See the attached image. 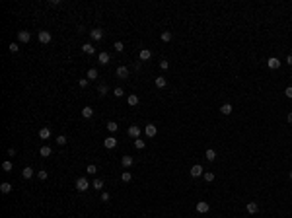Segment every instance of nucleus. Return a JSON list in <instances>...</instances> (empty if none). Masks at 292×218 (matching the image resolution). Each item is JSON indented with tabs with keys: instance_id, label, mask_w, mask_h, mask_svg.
Returning <instances> with one entry per match:
<instances>
[{
	"instance_id": "obj_46",
	"label": "nucleus",
	"mask_w": 292,
	"mask_h": 218,
	"mask_svg": "<svg viewBox=\"0 0 292 218\" xmlns=\"http://www.w3.org/2000/svg\"><path fill=\"white\" fill-rule=\"evenodd\" d=\"M286 63H288L290 66H292V55H288V57H286Z\"/></svg>"
},
{
	"instance_id": "obj_32",
	"label": "nucleus",
	"mask_w": 292,
	"mask_h": 218,
	"mask_svg": "<svg viewBox=\"0 0 292 218\" xmlns=\"http://www.w3.org/2000/svg\"><path fill=\"white\" fill-rule=\"evenodd\" d=\"M86 171H88L90 175H94V173H96V171H97V166H96V164H90V166L86 167Z\"/></svg>"
},
{
	"instance_id": "obj_5",
	"label": "nucleus",
	"mask_w": 292,
	"mask_h": 218,
	"mask_svg": "<svg viewBox=\"0 0 292 218\" xmlns=\"http://www.w3.org/2000/svg\"><path fill=\"white\" fill-rule=\"evenodd\" d=\"M127 133H129V137H133L134 140H137V138L140 137V127H137V125H131V127H129V130H127Z\"/></svg>"
},
{
	"instance_id": "obj_22",
	"label": "nucleus",
	"mask_w": 292,
	"mask_h": 218,
	"mask_svg": "<svg viewBox=\"0 0 292 218\" xmlns=\"http://www.w3.org/2000/svg\"><path fill=\"white\" fill-rule=\"evenodd\" d=\"M156 86H158V88H166V86H168V80L164 76H158V78H156Z\"/></svg>"
},
{
	"instance_id": "obj_43",
	"label": "nucleus",
	"mask_w": 292,
	"mask_h": 218,
	"mask_svg": "<svg viewBox=\"0 0 292 218\" xmlns=\"http://www.w3.org/2000/svg\"><path fill=\"white\" fill-rule=\"evenodd\" d=\"M101 201H103V203H107V201H109V193H107V191L101 193Z\"/></svg>"
},
{
	"instance_id": "obj_19",
	"label": "nucleus",
	"mask_w": 292,
	"mask_h": 218,
	"mask_svg": "<svg viewBox=\"0 0 292 218\" xmlns=\"http://www.w3.org/2000/svg\"><path fill=\"white\" fill-rule=\"evenodd\" d=\"M0 191L4 193V195H8V193L12 191V183H8V181H4L2 185H0Z\"/></svg>"
},
{
	"instance_id": "obj_11",
	"label": "nucleus",
	"mask_w": 292,
	"mask_h": 218,
	"mask_svg": "<svg viewBox=\"0 0 292 218\" xmlns=\"http://www.w3.org/2000/svg\"><path fill=\"white\" fill-rule=\"evenodd\" d=\"M29 39H31L29 31H18V41H20V43H27Z\"/></svg>"
},
{
	"instance_id": "obj_45",
	"label": "nucleus",
	"mask_w": 292,
	"mask_h": 218,
	"mask_svg": "<svg viewBox=\"0 0 292 218\" xmlns=\"http://www.w3.org/2000/svg\"><path fill=\"white\" fill-rule=\"evenodd\" d=\"M8 156H16V150H14V148H8Z\"/></svg>"
},
{
	"instance_id": "obj_38",
	"label": "nucleus",
	"mask_w": 292,
	"mask_h": 218,
	"mask_svg": "<svg viewBox=\"0 0 292 218\" xmlns=\"http://www.w3.org/2000/svg\"><path fill=\"white\" fill-rule=\"evenodd\" d=\"M123 94H125V92H123V88H115L113 90V96L115 97H123Z\"/></svg>"
},
{
	"instance_id": "obj_16",
	"label": "nucleus",
	"mask_w": 292,
	"mask_h": 218,
	"mask_svg": "<svg viewBox=\"0 0 292 218\" xmlns=\"http://www.w3.org/2000/svg\"><path fill=\"white\" fill-rule=\"evenodd\" d=\"M204 158H207L208 162H214V160H216V152L212 150V148H208V150L204 152Z\"/></svg>"
},
{
	"instance_id": "obj_47",
	"label": "nucleus",
	"mask_w": 292,
	"mask_h": 218,
	"mask_svg": "<svg viewBox=\"0 0 292 218\" xmlns=\"http://www.w3.org/2000/svg\"><path fill=\"white\" fill-rule=\"evenodd\" d=\"M286 119H288V123H292V113H288V117H286Z\"/></svg>"
},
{
	"instance_id": "obj_24",
	"label": "nucleus",
	"mask_w": 292,
	"mask_h": 218,
	"mask_svg": "<svg viewBox=\"0 0 292 218\" xmlns=\"http://www.w3.org/2000/svg\"><path fill=\"white\" fill-rule=\"evenodd\" d=\"M131 179H133V175H131V171H123V173H121V181H123V183H129Z\"/></svg>"
},
{
	"instance_id": "obj_48",
	"label": "nucleus",
	"mask_w": 292,
	"mask_h": 218,
	"mask_svg": "<svg viewBox=\"0 0 292 218\" xmlns=\"http://www.w3.org/2000/svg\"><path fill=\"white\" fill-rule=\"evenodd\" d=\"M290 179H292V171H290Z\"/></svg>"
},
{
	"instance_id": "obj_36",
	"label": "nucleus",
	"mask_w": 292,
	"mask_h": 218,
	"mask_svg": "<svg viewBox=\"0 0 292 218\" xmlns=\"http://www.w3.org/2000/svg\"><path fill=\"white\" fill-rule=\"evenodd\" d=\"M113 47H115V51H117V53H123V49H125V45H123L121 41H117V43H115Z\"/></svg>"
},
{
	"instance_id": "obj_42",
	"label": "nucleus",
	"mask_w": 292,
	"mask_h": 218,
	"mask_svg": "<svg viewBox=\"0 0 292 218\" xmlns=\"http://www.w3.org/2000/svg\"><path fill=\"white\" fill-rule=\"evenodd\" d=\"M168 66H170L168 60H162V63H160V68H162V70H168Z\"/></svg>"
},
{
	"instance_id": "obj_40",
	"label": "nucleus",
	"mask_w": 292,
	"mask_h": 218,
	"mask_svg": "<svg viewBox=\"0 0 292 218\" xmlns=\"http://www.w3.org/2000/svg\"><path fill=\"white\" fill-rule=\"evenodd\" d=\"M284 96L288 97V100H292V86H288V88L284 90Z\"/></svg>"
},
{
	"instance_id": "obj_10",
	"label": "nucleus",
	"mask_w": 292,
	"mask_h": 218,
	"mask_svg": "<svg viewBox=\"0 0 292 218\" xmlns=\"http://www.w3.org/2000/svg\"><path fill=\"white\" fill-rule=\"evenodd\" d=\"M211 210V207H208V203H197V212H201V214H207V212Z\"/></svg>"
},
{
	"instance_id": "obj_31",
	"label": "nucleus",
	"mask_w": 292,
	"mask_h": 218,
	"mask_svg": "<svg viewBox=\"0 0 292 218\" xmlns=\"http://www.w3.org/2000/svg\"><path fill=\"white\" fill-rule=\"evenodd\" d=\"M66 140H68V138H66V137H64V134H59V137H57V144H59V146H63V144H66Z\"/></svg>"
},
{
	"instance_id": "obj_41",
	"label": "nucleus",
	"mask_w": 292,
	"mask_h": 218,
	"mask_svg": "<svg viewBox=\"0 0 292 218\" xmlns=\"http://www.w3.org/2000/svg\"><path fill=\"white\" fill-rule=\"evenodd\" d=\"M8 49H10V53H16V51H18V43H10V47H8Z\"/></svg>"
},
{
	"instance_id": "obj_15",
	"label": "nucleus",
	"mask_w": 292,
	"mask_h": 218,
	"mask_svg": "<svg viewBox=\"0 0 292 218\" xmlns=\"http://www.w3.org/2000/svg\"><path fill=\"white\" fill-rule=\"evenodd\" d=\"M121 166L123 167H131V166H133V156H123V158H121Z\"/></svg>"
},
{
	"instance_id": "obj_44",
	"label": "nucleus",
	"mask_w": 292,
	"mask_h": 218,
	"mask_svg": "<svg viewBox=\"0 0 292 218\" xmlns=\"http://www.w3.org/2000/svg\"><path fill=\"white\" fill-rule=\"evenodd\" d=\"M78 84H80V88H86V86H88V78H82Z\"/></svg>"
},
{
	"instance_id": "obj_7",
	"label": "nucleus",
	"mask_w": 292,
	"mask_h": 218,
	"mask_svg": "<svg viewBox=\"0 0 292 218\" xmlns=\"http://www.w3.org/2000/svg\"><path fill=\"white\" fill-rule=\"evenodd\" d=\"M203 166H201V164H195V166L191 167V171H189V173H191V177H199V175H203Z\"/></svg>"
},
{
	"instance_id": "obj_2",
	"label": "nucleus",
	"mask_w": 292,
	"mask_h": 218,
	"mask_svg": "<svg viewBox=\"0 0 292 218\" xmlns=\"http://www.w3.org/2000/svg\"><path fill=\"white\" fill-rule=\"evenodd\" d=\"M144 133H146L148 138H154L156 134H158V129H156V125H152V123H150V125L144 127Z\"/></svg>"
},
{
	"instance_id": "obj_18",
	"label": "nucleus",
	"mask_w": 292,
	"mask_h": 218,
	"mask_svg": "<svg viewBox=\"0 0 292 218\" xmlns=\"http://www.w3.org/2000/svg\"><path fill=\"white\" fill-rule=\"evenodd\" d=\"M51 146H41V150H39V154L43 156V158H49V156H51Z\"/></svg>"
},
{
	"instance_id": "obj_25",
	"label": "nucleus",
	"mask_w": 292,
	"mask_h": 218,
	"mask_svg": "<svg viewBox=\"0 0 292 218\" xmlns=\"http://www.w3.org/2000/svg\"><path fill=\"white\" fill-rule=\"evenodd\" d=\"M92 187L96 189V191H101V189H103V181H101V179H94Z\"/></svg>"
},
{
	"instance_id": "obj_12",
	"label": "nucleus",
	"mask_w": 292,
	"mask_h": 218,
	"mask_svg": "<svg viewBox=\"0 0 292 218\" xmlns=\"http://www.w3.org/2000/svg\"><path fill=\"white\" fill-rule=\"evenodd\" d=\"M245 210H247L249 214H255V212L259 210V204H257V203H253V201H251V203H247V204H245Z\"/></svg>"
},
{
	"instance_id": "obj_39",
	"label": "nucleus",
	"mask_w": 292,
	"mask_h": 218,
	"mask_svg": "<svg viewBox=\"0 0 292 218\" xmlns=\"http://www.w3.org/2000/svg\"><path fill=\"white\" fill-rule=\"evenodd\" d=\"M204 181H214V173H212V171H207V173H204Z\"/></svg>"
},
{
	"instance_id": "obj_30",
	"label": "nucleus",
	"mask_w": 292,
	"mask_h": 218,
	"mask_svg": "<svg viewBox=\"0 0 292 218\" xmlns=\"http://www.w3.org/2000/svg\"><path fill=\"white\" fill-rule=\"evenodd\" d=\"M117 129H119V127H117V123H115V121H109L107 123V130H109V133H115Z\"/></svg>"
},
{
	"instance_id": "obj_37",
	"label": "nucleus",
	"mask_w": 292,
	"mask_h": 218,
	"mask_svg": "<svg viewBox=\"0 0 292 218\" xmlns=\"http://www.w3.org/2000/svg\"><path fill=\"white\" fill-rule=\"evenodd\" d=\"M97 90H100V94H101V96H105V94H107V92H109V88H107V84H101V86H100V88H97Z\"/></svg>"
},
{
	"instance_id": "obj_33",
	"label": "nucleus",
	"mask_w": 292,
	"mask_h": 218,
	"mask_svg": "<svg viewBox=\"0 0 292 218\" xmlns=\"http://www.w3.org/2000/svg\"><path fill=\"white\" fill-rule=\"evenodd\" d=\"M88 78H90V80H96V78H97V70H96V68H90V70H88Z\"/></svg>"
},
{
	"instance_id": "obj_17",
	"label": "nucleus",
	"mask_w": 292,
	"mask_h": 218,
	"mask_svg": "<svg viewBox=\"0 0 292 218\" xmlns=\"http://www.w3.org/2000/svg\"><path fill=\"white\" fill-rule=\"evenodd\" d=\"M22 177H23V179H31V177H33V170H31V167H23Z\"/></svg>"
},
{
	"instance_id": "obj_20",
	"label": "nucleus",
	"mask_w": 292,
	"mask_h": 218,
	"mask_svg": "<svg viewBox=\"0 0 292 218\" xmlns=\"http://www.w3.org/2000/svg\"><path fill=\"white\" fill-rule=\"evenodd\" d=\"M127 101H129V105H133V107H134V105H138V101H140V100H138V96H137V94H131V96H129V100H127Z\"/></svg>"
},
{
	"instance_id": "obj_8",
	"label": "nucleus",
	"mask_w": 292,
	"mask_h": 218,
	"mask_svg": "<svg viewBox=\"0 0 292 218\" xmlns=\"http://www.w3.org/2000/svg\"><path fill=\"white\" fill-rule=\"evenodd\" d=\"M103 146L107 148V150H113V148L117 146V138H115V137H107V138L103 140Z\"/></svg>"
},
{
	"instance_id": "obj_34",
	"label": "nucleus",
	"mask_w": 292,
	"mask_h": 218,
	"mask_svg": "<svg viewBox=\"0 0 292 218\" xmlns=\"http://www.w3.org/2000/svg\"><path fill=\"white\" fill-rule=\"evenodd\" d=\"M160 37H162V41H166V43H168V41L171 39V31H162V35H160Z\"/></svg>"
},
{
	"instance_id": "obj_9",
	"label": "nucleus",
	"mask_w": 292,
	"mask_h": 218,
	"mask_svg": "<svg viewBox=\"0 0 292 218\" xmlns=\"http://www.w3.org/2000/svg\"><path fill=\"white\" fill-rule=\"evenodd\" d=\"M267 66H269V68H271V70H277V68H278V66H281V60H278V59H277V57H271V59H269V60H267Z\"/></svg>"
},
{
	"instance_id": "obj_13",
	"label": "nucleus",
	"mask_w": 292,
	"mask_h": 218,
	"mask_svg": "<svg viewBox=\"0 0 292 218\" xmlns=\"http://www.w3.org/2000/svg\"><path fill=\"white\" fill-rule=\"evenodd\" d=\"M117 76L121 78V80L129 78V68H127V66H119V68H117Z\"/></svg>"
},
{
	"instance_id": "obj_14",
	"label": "nucleus",
	"mask_w": 292,
	"mask_h": 218,
	"mask_svg": "<svg viewBox=\"0 0 292 218\" xmlns=\"http://www.w3.org/2000/svg\"><path fill=\"white\" fill-rule=\"evenodd\" d=\"M39 138H43V140H47V138H51V129H47V127H43V129H39Z\"/></svg>"
},
{
	"instance_id": "obj_23",
	"label": "nucleus",
	"mask_w": 292,
	"mask_h": 218,
	"mask_svg": "<svg viewBox=\"0 0 292 218\" xmlns=\"http://www.w3.org/2000/svg\"><path fill=\"white\" fill-rule=\"evenodd\" d=\"M220 113L222 115H230V113H232V105H230V103H224L220 107Z\"/></svg>"
},
{
	"instance_id": "obj_1",
	"label": "nucleus",
	"mask_w": 292,
	"mask_h": 218,
	"mask_svg": "<svg viewBox=\"0 0 292 218\" xmlns=\"http://www.w3.org/2000/svg\"><path fill=\"white\" fill-rule=\"evenodd\" d=\"M76 189H78V191H88V189H90V181L86 177H78L76 179Z\"/></svg>"
},
{
	"instance_id": "obj_3",
	"label": "nucleus",
	"mask_w": 292,
	"mask_h": 218,
	"mask_svg": "<svg viewBox=\"0 0 292 218\" xmlns=\"http://www.w3.org/2000/svg\"><path fill=\"white\" fill-rule=\"evenodd\" d=\"M37 39H39L41 43H51V33L45 31V29H41L39 33H37Z\"/></svg>"
},
{
	"instance_id": "obj_6",
	"label": "nucleus",
	"mask_w": 292,
	"mask_h": 218,
	"mask_svg": "<svg viewBox=\"0 0 292 218\" xmlns=\"http://www.w3.org/2000/svg\"><path fill=\"white\" fill-rule=\"evenodd\" d=\"M97 59H100V64H103V66H105V64H109V60H111V55H109L107 51H101L100 55H97Z\"/></svg>"
},
{
	"instance_id": "obj_21",
	"label": "nucleus",
	"mask_w": 292,
	"mask_h": 218,
	"mask_svg": "<svg viewBox=\"0 0 292 218\" xmlns=\"http://www.w3.org/2000/svg\"><path fill=\"white\" fill-rule=\"evenodd\" d=\"M82 51H84L86 55H94V53H96V49H94L90 43H86V45H82Z\"/></svg>"
},
{
	"instance_id": "obj_26",
	"label": "nucleus",
	"mask_w": 292,
	"mask_h": 218,
	"mask_svg": "<svg viewBox=\"0 0 292 218\" xmlns=\"http://www.w3.org/2000/svg\"><path fill=\"white\" fill-rule=\"evenodd\" d=\"M92 115H94V109H92V107H84V109H82V117L90 119Z\"/></svg>"
},
{
	"instance_id": "obj_29",
	"label": "nucleus",
	"mask_w": 292,
	"mask_h": 218,
	"mask_svg": "<svg viewBox=\"0 0 292 218\" xmlns=\"http://www.w3.org/2000/svg\"><path fill=\"white\" fill-rule=\"evenodd\" d=\"M144 146H146L144 140H140V138H137V140H134V148H137V150H142Z\"/></svg>"
},
{
	"instance_id": "obj_28",
	"label": "nucleus",
	"mask_w": 292,
	"mask_h": 218,
	"mask_svg": "<svg viewBox=\"0 0 292 218\" xmlns=\"http://www.w3.org/2000/svg\"><path fill=\"white\" fill-rule=\"evenodd\" d=\"M12 167H14V164H12L10 160H6V162L2 164V170H4V171H12Z\"/></svg>"
},
{
	"instance_id": "obj_4",
	"label": "nucleus",
	"mask_w": 292,
	"mask_h": 218,
	"mask_svg": "<svg viewBox=\"0 0 292 218\" xmlns=\"http://www.w3.org/2000/svg\"><path fill=\"white\" fill-rule=\"evenodd\" d=\"M90 37H92L94 41H101V39H103V29H100V27L92 29V31H90Z\"/></svg>"
},
{
	"instance_id": "obj_35",
	"label": "nucleus",
	"mask_w": 292,
	"mask_h": 218,
	"mask_svg": "<svg viewBox=\"0 0 292 218\" xmlns=\"http://www.w3.org/2000/svg\"><path fill=\"white\" fill-rule=\"evenodd\" d=\"M37 177H39L41 181H45V179L49 177V173H47V171H45V170H41V171H37Z\"/></svg>"
},
{
	"instance_id": "obj_27",
	"label": "nucleus",
	"mask_w": 292,
	"mask_h": 218,
	"mask_svg": "<svg viewBox=\"0 0 292 218\" xmlns=\"http://www.w3.org/2000/svg\"><path fill=\"white\" fill-rule=\"evenodd\" d=\"M150 57H152V53L148 51V49H142V51H140V60H148Z\"/></svg>"
}]
</instances>
